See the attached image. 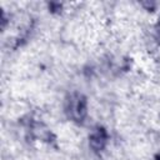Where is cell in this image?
Wrapping results in <instances>:
<instances>
[{"label": "cell", "instance_id": "obj_1", "mask_svg": "<svg viewBox=\"0 0 160 160\" xmlns=\"http://www.w3.org/2000/svg\"><path fill=\"white\" fill-rule=\"evenodd\" d=\"M68 111L74 120L81 121L86 115V100H85V98L80 94L71 95L70 100H68Z\"/></svg>", "mask_w": 160, "mask_h": 160}, {"label": "cell", "instance_id": "obj_2", "mask_svg": "<svg viewBox=\"0 0 160 160\" xmlns=\"http://www.w3.org/2000/svg\"><path fill=\"white\" fill-rule=\"evenodd\" d=\"M106 132L104 129H98L91 136H90V146L95 150V151H99L101 150L105 144H106Z\"/></svg>", "mask_w": 160, "mask_h": 160}, {"label": "cell", "instance_id": "obj_3", "mask_svg": "<svg viewBox=\"0 0 160 160\" xmlns=\"http://www.w3.org/2000/svg\"><path fill=\"white\" fill-rule=\"evenodd\" d=\"M156 160H160V155H158V156H156Z\"/></svg>", "mask_w": 160, "mask_h": 160}]
</instances>
